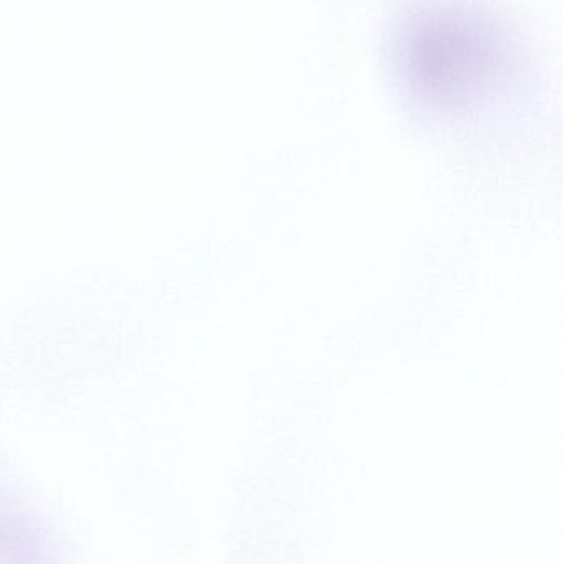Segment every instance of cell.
Masks as SVG:
<instances>
[{
    "label": "cell",
    "mask_w": 563,
    "mask_h": 564,
    "mask_svg": "<svg viewBox=\"0 0 563 564\" xmlns=\"http://www.w3.org/2000/svg\"><path fill=\"white\" fill-rule=\"evenodd\" d=\"M396 52L409 86L442 101L479 95L506 66L498 26L483 13L458 6L413 13L397 36Z\"/></svg>",
    "instance_id": "obj_1"
}]
</instances>
